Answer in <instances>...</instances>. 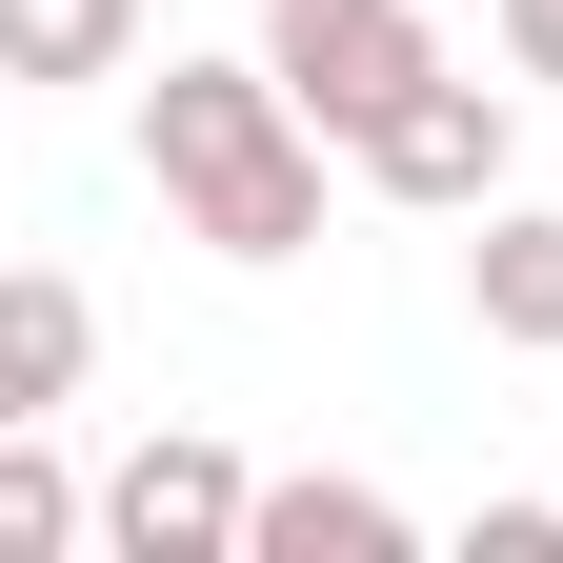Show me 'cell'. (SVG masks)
<instances>
[{
    "label": "cell",
    "instance_id": "cell-1",
    "mask_svg": "<svg viewBox=\"0 0 563 563\" xmlns=\"http://www.w3.org/2000/svg\"><path fill=\"white\" fill-rule=\"evenodd\" d=\"M322 162L342 141L282 101V60H162V81H141V181L222 262H302L322 242Z\"/></svg>",
    "mask_w": 563,
    "mask_h": 563
},
{
    "label": "cell",
    "instance_id": "cell-2",
    "mask_svg": "<svg viewBox=\"0 0 563 563\" xmlns=\"http://www.w3.org/2000/svg\"><path fill=\"white\" fill-rule=\"evenodd\" d=\"M504 81H523V60H504ZM504 81H463V60H422V81L363 121V141H342V162H363L383 201H422V222H483V201H523L504 162H523V101Z\"/></svg>",
    "mask_w": 563,
    "mask_h": 563
},
{
    "label": "cell",
    "instance_id": "cell-3",
    "mask_svg": "<svg viewBox=\"0 0 563 563\" xmlns=\"http://www.w3.org/2000/svg\"><path fill=\"white\" fill-rule=\"evenodd\" d=\"M262 60H282V101H302L322 141H363L443 41H422V0H262Z\"/></svg>",
    "mask_w": 563,
    "mask_h": 563
},
{
    "label": "cell",
    "instance_id": "cell-4",
    "mask_svg": "<svg viewBox=\"0 0 563 563\" xmlns=\"http://www.w3.org/2000/svg\"><path fill=\"white\" fill-rule=\"evenodd\" d=\"M101 543H121V563H242V543H262V483H242V443L162 422V443L101 483Z\"/></svg>",
    "mask_w": 563,
    "mask_h": 563
},
{
    "label": "cell",
    "instance_id": "cell-5",
    "mask_svg": "<svg viewBox=\"0 0 563 563\" xmlns=\"http://www.w3.org/2000/svg\"><path fill=\"white\" fill-rule=\"evenodd\" d=\"M463 302H483V342L563 363V201H483L463 222Z\"/></svg>",
    "mask_w": 563,
    "mask_h": 563
},
{
    "label": "cell",
    "instance_id": "cell-6",
    "mask_svg": "<svg viewBox=\"0 0 563 563\" xmlns=\"http://www.w3.org/2000/svg\"><path fill=\"white\" fill-rule=\"evenodd\" d=\"M81 363H101V302H81L60 262H21V282H0V422H60Z\"/></svg>",
    "mask_w": 563,
    "mask_h": 563
},
{
    "label": "cell",
    "instance_id": "cell-7",
    "mask_svg": "<svg viewBox=\"0 0 563 563\" xmlns=\"http://www.w3.org/2000/svg\"><path fill=\"white\" fill-rule=\"evenodd\" d=\"M422 523L383 504V483H342V463H302V483H262V543L242 563H402Z\"/></svg>",
    "mask_w": 563,
    "mask_h": 563
},
{
    "label": "cell",
    "instance_id": "cell-8",
    "mask_svg": "<svg viewBox=\"0 0 563 563\" xmlns=\"http://www.w3.org/2000/svg\"><path fill=\"white\" fill-rule=\"evenodd\" d=\"M0 81H141V0H0Z\"/></svg>",
    "mask_w": 563,
    "mask_h": 563
},
{
    "label": "cell",
    "instance_id": "cell-9",
    "mask_svg": "<svg viewBox=\"0 0 563 563\" xmlns=\"http://www.w3.org/2000/svg\"><path fill=\"white\" fill-rule=\"evenodd\" d=\"M81 523H101V504H81V483H60V443L21 422V443H0V563H60Z\"/></svg>",
    "mask_w": 563,
    "mask_h": 563
},
{
    "label": "cell",
    "instance_id": "cell-10",
    "mask_svg": "<svg viewBox=\"0 0 563 563\" xmlns=\"http://www.w3.org/2000/svg\"><path fill=\"white\" fill-rule=\"evenodd\" d=\"M463 563H563V504H483V523H463Z\"/></svg>",
    "mask_w": 563,
    "mask_h": 563
},
{
    "label": "cell",
    "instance_id": "cell-11",
    "mask_svg": "<svg viewBox=\"0 0 563 563\" xmlns=\"http://www.w3.org/2000/svg\"><path fill=\"white\" fill-rule=\"evenodd\" d=\"M504 60H523V81H563V0H504Z\"/></svg>",
    "mask_w": 563,
    "mask_h": 563
}]
</instances>
